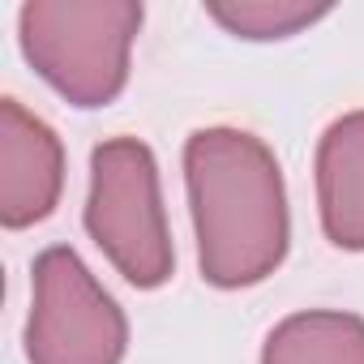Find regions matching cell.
Returning <instances> with one entry per match:
<instances>
[{"instance_id": "1", "label": "cell", "mask_w": 364, "mask_h": 364, "mask_svg": "<svg viewBox=\"0 0 364 364\" xmlns=\"http://www.w3.org/2000/svg\"><path fill=\"white\" fill-rule=\"evenodd\" d=\"M185 189L198 266L210 287H253L283 266L291 245L287 185L257 133L228 124L198 129L185 141Z\"/></svg>"}, {"instance_id": "2", "label": "cell", "mask_w": 364, "mask_h": 364, "mask_svg": "<svg viewBox=\"0 0 364 364\" xmlns=\"http://www.w3.org/2000/svg\"><path fill=\"white\" fill-rule=\"evenodd\" d=\"M141 18L133 0H31L18 9V43L60 99L107 107L129 86Z\"/></svg>"}, {"instance_id": "3", "label": "cell", "mask_w": 364, "mask_h": 364, "mask_svg": "<svg viewBox=\"0 0 364 364\" xmlns=\"http://www.w3.org/2000/svg\"><path fill=\"white\" fill-rule=\"evenodd\" d=\"M86 232L124 283L154 291L176 270L154 150L141 137H107L90 154Z\"/></svg>"}, {"instance_id": "4", "label": "cell", "mask_w": 364, "mask_h": 364, "mask_svg": "<svg viewBox=\"0 0 364 364\" xmlns=\"http://www.w3.org/2000/svg\"><path fill=\"white\" fill-rule=\"evenodd\" d=\"M26 360L31 364H120L129 351V317L90 266L52 245L31 270Z\"/></svg>"}, {"instance_id": "5", "label": "cell", "mask_w": 364, "mask_h": 364, "mask_svg": "<svg viewBox=\"0 0 364 364\" xmlns=\"http://www.w3.org/2000/svg\"><path fill=\"white\" fill-rule=\"evenodd\" d=\"M65 193V146L48 120L18 99L0 103V223L9 232L43 223Z\"/></svg>"}, {"instance_id": "6", "label": "cell", "mask_w": 364, "mask_h": 364, "mask_svg": "<svg viewBox=\"0 0 364 364\" xmlns=\"http://www.w3.org/2000/svg\"><path fill=\"white\" fill-rule=\"evenodd\" d=\"M317 215L334 249L364 253V107L343 112L317 141Z\"/></svg>"}, {"instance_id": "7", "label": "cell", "mask_w": 364, "mask_h": 364, "mask_svg": "<svg viewBox=\"0 0 364 364\" xmlns=\"http://www.w3.org/2000/svg\"><path fill=\"white\" fill-rule=\"evenodd\" d=\"M262 364H364V317L343 309L291 313L266 334Z\"/></svg>"}, {"instance_id": "8", "label": "cell", "mask_w": 364, "mask_h": 364, "mask_svg": "<svg viewBox=\"0 0 364 364\" xmlns=\"http://www.w3.org/2000/svg\"><path fill=\"white\" fill-rule=\"evenodd\" d=\"M206 14L236 39H291L321 18H330V5H309V0H210Z\"/></svg>"}]
</instances>
